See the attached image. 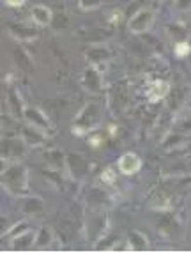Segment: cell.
Listing matches in <instances>:
<instances>
[{
	"label": "cell",
	"mask_w": 191,
	"mask_h": 253,
	"mask_svg": "<svg viewBox=\"0 0 191 253\" xmlns=\"http://www.w3.org/2000/svg\"><path fill=\"white\" fill-rule=\"evenodd\" d=\"M152 22H154V14H152V11H147V9L138 11L133 18L129 20V30L135 32V34L145 32L151 28Z\"/></svg>",
	"instance_id": "1"
},
{
	"label": "cell",
	"mask_w": 191,
	"mask_h": 253,
	"mask_svg": "<svg viewBox=\"0 0 191 253\" xmlns=\"http://www.w3.org/2000/svg\"><path fill=\"white\" fill-rule=\"evenodd\" d=\"M140 158L133 152H128L119 160V170L126 175H131V173H136L140 170Z\"/></svg>",
	"instance_id": "2"
},
{
	"label": "cell",
	"mask_w": 191,
	"mask_h": 253,
	"mask_svg": "<svg viewBox=\"0 0 191 253\" xmlns=\"http://www.w3.org/2000/svg\"><path fill=\"white\" fill-rule=\"evenodd\" d=\"M32 18H34V22H36L37 25L46 27V25H50V22H52V11H50V7H46V5H34V7H32Z\"/></svg>",
	"instance_id": "3"
},
{
	"label": "cell",
	"mask_w": 191,
	"mask_h": 253,
	"mask_svg": "<svg viewBox=\"0 0 191 253\" xmlns=\"http://www.w3.org/2000/svg\"><path fill=\"white\" fill-rule=\"evenodd\" d=\"M25 117H27L37 129H45L46 126H48V119H46L45 113L41 110H37V108H27V110H25Z\"/></svg>",
	"instance_id": "4"
},
{
	"label": "cell",
	"mask_w": 191,
	"mask_h": 253,
	"mask_svg": "<svg viewBox=\"0 0 191 253\" xmlns=\"http://www.w3.org/2000/svg\"><path fill=\"white\" fill-rule=\"evenodd\" d=\"M83 84L85 87L92 92H98L101 89V80H99V75L96 73V69H87L83 75Z\"/></svg>",
	"instance_id": "5"
},
{
	"label": "cell",
	"mask_w": 191,
	"mask_h": 253,
	"mask_svg": "<svg viewBox=\"0 0 191 253\" xmlns=\"http://www.w3.org/2000/svg\"><path fill=\"white\" fill-rule=\"evenodd\" d=\"M166 92H168V84H164V82H156L154 85H151V89H149L147 96H149L151 101H160V99H163L164 96H166Z\"/></svg>",
	"instance_id": "6"
},
{
	"label": "cell",
	"mask_w": 191,
	"mask_h": 253,
	"mask_svg": "<svg viewBox=\"0 0 191 253\" xmlns=\"http://www.w3.org/2000/svg\"><path fill=\"white\" fill-rule=\"evenodd\" d=\"M4 179L7 181L9 186H25V173H23V169L9 170L7 175H4Z\"/></svg>",
	"instance_id": "7"
},
{
	"label": "cell",
	"mask_w": 191,
	"mask_h": 253,
	"mask_svg": "<svg viewBox=\"0 0 191 253\" xmlns=\"http://www.w3.org/2000/svg\"><path fill=\"white\" fill-rule=\"evenodd\" d=\"M30 239H34V235H32V234L22 235V237H16V241H14V244H13V248L14 250H27L28 246L32 244Z\"/></svg>",
	"instance_id": "8"
},
{
	"label": "cell",
	"mask_w": 191,
	"mask_h": 253,
	"mask_svg": "<svg viewBox=\"0 0 191 253\" xmlns=\"http://www.w3.org/2000/svg\"><path fill=\"white\" fill-rule=\"evenodd\" d=\"M36 129H37V128L25 129V140H27V142H30V143H34V145H36V143H41V142H43V135L37 133Z\"/></svg>",
	"instance_id": "9"
},
{
	"label": "cell",
	"mask_w": 191,
	"mask_h": 253,
	"mask_svg": "<svg viewBox=\"0 0 191 253\" xmlns=\"http://www.w3.org/2000/svg\"><path fill=\"white\" fill-rule=\"evenodd\" d=\"M131 243H135V239H136V244H133L135 250H145L147 248V243H145V237H143L140 232H131Z\"/></svg>",
	"instance_id": "10"
},
{
	"label": "cell",
	"mask_w": 191,
	"mask_h": 253,
	"mask_svg": "<svg viewBox=\"0 0 191 253\" xmlns=\"http://www.w3.org/2000/svg\"><path fill=\"white\" fill-rule=\"evenodd\" d=\"M99 4H101V0H80V7L83 11L96 9V7H99Z\"/></svg>",
	"instance_id": "11"
},
{
	"label": "cell",
	"mask_w": 191,
	"mask_h": 253,
	"mask_svg": "<svg viewBox=\"0 0 191 253\" xmlns=\"http://www.w3.org/2000/svg\"><path fill=\"white\" fill-rule=\"evenodd\" d=\"M190 45L188 43H177V46H175V54L179 55V57H186L188 54H190Z\"/></svg>",
	"instance_id": "12"
},
{
	"label": "cell",
	"mask_w": 191,
	"mask_h": 253,
	"mask_svg": "<svg viewBox=\"0 0 191 253\" xmlns=\"http://www.w3.org/2000/svg\"><path fill=\"white\" fill-rule=\"evenodd\" d=\"M101 181L107 182V184H113V182H115V173L111 172L110 169H107L101 173Z\"/></svg>",
	"instance_id": "13"
},
{
	"label": "cell",
	"mask_w": 191,
	"mask_h": 253,
	"mask_svg": "<svg viewBox=\"0 0 191 253\" xmlns=\"http://www.w3.org/2000/svg\"><path fill=\"white\" fill-rule=\"evenodd\" d=\"M39 244H46L50 241V232H48V228H43L41 230V234H39Z\"/></svg>",
	"instance_id": "14"
},
{
	"label": "cell",
	"mask_w": 191,
	"mask_h": 253,
	"mask_svg": "<svg viewBox=\"0 0 191 253\" xmlns=\"http://www.w3.org/2000/svg\"><path fill=\"white\" fill-rule=\"evenodd\" d=\"M9 5H13V7H18V5H23L25 4V0H5Z\"/></svg>",
	"instance_id": "15"
}]
</instances>
